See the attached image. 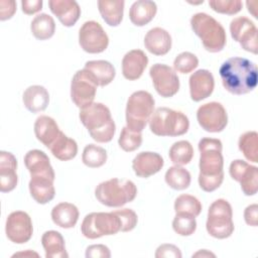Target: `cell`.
Wrapping results in <instances>:
<instances>
[{"instance_id": "cell-24", "label": "cell", "mask_w": 258, "mask_h": 258, "mask_svg": "<svg viewBox=\"0 0 258 258\" xmlns=\"http://www.w3.org/2000/svg\"><path fill=\"white\" fill-rule=\"evenodd\" d=\"M171 36L161 27H154L147 31L144 37L145 48L152 54L164 55L171 48Z\"/></svg>"}, {"instance_id": "cell-9", "label": "cell", "mask_w": 258, "mask_h": 258, "mask_svg": "<svg viewBox=\"0 0 258 258\" xmlns=\"http://www.w3.org/2000/svg\"><path fill=\"white\" fill-rule=\"evenodd\" d=\"M120 230L121 221L114 212L90 213L84 218L81 225V232L88 239L115 235Z\"/></svg>"}, {"instance_id": "cell-27", "label": "cell", "mask_w": 258, "mask_h": 258, "mask_svg": "<svg viewBox=\"0 0 258 258\" xmlns=\"http://www.w3.org/2000/svg\"><path fill=\"white\" fill-rule=\"evenodd\" d=\"M60 130L54 119L49 116L41 115L34 123V134L38 141H40L47 148L54 142Z\"/></svg>"}, {"instance_id": "cell-14", "label": "cell", "mask_w": 258, "mask_h": 258, "mask_svg": "<svg viewBox=\"0 0 258 258\" xmlns=\"http://www.w3.org/2000/svg\"><path fill=\"white\" fill-rule=\"evenodd\" d=\"M5 233L7 238L15 244L28 242L33 234V227L29 215L22 211L9 214L6 220Z\"/></svg>"}, {"instance_id": "cell-49", "label": "cell", "mask_w": 258, "mask_h": 258, "mask_svg": "<svg viewBox=\"0 0 258 258\" xmlns=\"http://www.w3.org/2000/svg\"><path fill=\"white\" fill-rule=\"evenodd\" d=\"M197 256H213V257H215V254H213V253H211V252H208V251H206V250H203V251H199V252H197L196 254H194L192 255V257H197Z\"/></svg>"}, {"instance_id": "cell-43", "label": "cell", "mask_w": 258, "mask_h": 258, "mask_svg": "<svg viewBox=\"0 0 258 258\" xmlns=\"http://www.w3.org/2000/svg\"><path fill=\"white\" fill-rule=\"evenodd\" d=\"M114 213L119 217L121 221V232L132 231L138 222L137 214L131 209H121L114 211Z\"/></svg>"}, {"instance_id": "cell-10", "label": "cell", "mask_w": 258, "mask_h": 258, "mask_svg": "<svg viewBox=\"0 0 258 258\" xmlns=\"http://www.w3.org/2000/svg\"><path fill=\"white\" fill-rule=\"evenodd\" d=\"M79 43L86 52L100 53L108 47L109 37L99 22L90 20L80 28Z\"/></svg>"}, {"instance_id": "cell-42", "label": "cell", "mask_w": 258, "mask_h": 258, "mask_svg": "<svg viewBox=\"0 0 258 258\" xmlns=\"http://www.w3.org/2000/svg\"><path fill=\"white\" fill-rule=\"evenodd\" d=\"M210 7L222 14L234 15L242 9V2L240 0H210Z\"/></svg>"}, {"instance_id": "cell-2", "label": "cell", "mask_w": 258, "mask_h": 258, "mask_svg": "<svg viewBox=\"0 0 258 258\" xmlns=\"http://www.w3.org/2000/svg\"><path fill=\"white\" fill-rule=\"evenodd\" d=\"M219 73L224 88L233 95L248 94L257 86V67L245 57L228 58L221 64Z\"/></svg>"}, {"instance_id": "cell-4", "label": "cell", "mask_w": 258, "mask_h": 258, "mask_svg": "<svg viewBox=\"0 0 258 258\" xmlns=\"http://www.w3.org/2000/svg\"><path fill=\"white\" fill-rule=\"evenodd\" d=\"M190 26L201 38L206 50L210 52L223 50L227 42L226 31L214 17L204 12L196 13L190 18Z\"/></svg>"}, {"instance_id": "cell-44", "label": "cell", "mask_w": 258, "mask_h": 258, "mask_svg": "<svg viewBox=\"0 0 258 258\" xmlns=\"http://www.w3.org/2000/svg\"><path fill=\"white\" fill-rule=\"evenodd\" d=\"M181 256L182 255L180 250L172 244H162L156 249V252H155L156 258H161V257L181 258Z\"/></svg>"}, {"instance_id": "cell-1", "label": "cell", "mask_w": 258, "mask_h": 258, "mask_svg": "<svg viewBox=\"0 0 258 258\" xmlns=\"http://www.w3.org/2000/svg\"><path fill=\"white\" fill-rule=\"evenodd\" d=\"M222 142L217 138H202L199 142V184L207 192L216 190L224 180V158Z\"/></svg>"}, {"instance_id": "cell-50", "label": "cell", "mask_w": 258, "mask_h": 258, "mask_svg": "<svg viewBox=\"0 0 258 258\" xmlns=\"http://www.w3.org/2000/svg\"><path fill=\"white\" fill-rule=\"evenodd\" d=\"M19 255H24V256H27V255H31V256H33V255H35L36 257L38 256V254H37V253L31 252V251H27V252H22V253H16V254H14V255H13V257H14V256H19Z\"/></svg>"}, {"instance_id": "cell-20", "label": "cell", "mask_w": 258, "mask_h": 258, "mask_svg": "<svg viewBox=\"0 0 258 258\" xmlns=\"http://www.w3.org/2000/svg\"><path fill=\"white\" fill-rule=\"evenodd\" d=\"M24 164L31 176H46L54 179V170L48 156L41 150H29L24 156Z\"/></svg>"}, {"instance_id": "cell-8", "label": "cell", "mask_w": 258, "mask_h": 258, "mask_svg": "<svg viewBox=\"0 0 258 258\" xmlns=\"http://www.w3.org/2000/svg\"><path fill=\"white\" fill-rule=\"evenodd\" d=\"M232 207L224 199L212 203L208 211L206 228L208 233L216 239L229 238L234 232Z\"/></svg>"}, {"instance_id": "cell-23", "label": "cell", "mask_w": 258, "mask_h": 258, "mask_svg": "<svg viewBox=\"0 0 258 258\" xmlns=\"http://www.w3.org/2000/svg\"><path fill=\"white\" fill-rule=\"evenodd\" d=\"M92 81L100 87L109 85L115 78L116 71L113 64L107 60H89L83 69Z\"/></svg>"}, {"instance_id": "cell-45", "label": "cell", "mask_w": 258, "mask_h": 258, "mask_svg": "<svg viewBox=\"0 0 258 258\" xmlns=\"http://www.w3.org/2000/svg\"><path fill=\"white\" fill-rule=\"evenodd\" d=\"M86 257L90 258H98V257H102V258H109L111 257V253L110 250L107 246L102 245V244H98V245H91L87 248L86 250Z\"/></svg>"}, {"instance_id": "cell-22", "label": "cell", "mask_w": 258, "mask_h": 258, "mask_svg": "<svg viewBox=\"0 0 258 258\" xmlns=\"http://www.w3.org/2000/svg\"><path fill=\"white\" fill-rule=\"evenodd\" d=\"M48 6L60 23L67 27L75 25L81 16V8L74 0H49Z\"/></svg>"}, {"instance_id": "cell-37", "label": "cell", "mask_w": 258, "mask_h": 258, "mask_svg": "<svg viewBox=\"0 0 258 258\" xmlns=\"http://www.w3.org/2000/svg\"><path fill=\"white\" fill-rule=\"evenodd\" d=\"M82 161L91 168L101 167L107 161V151L96 144H88L83 150Z\"/></svg>"}, {"instance_id": "cell-31", "label": "cell", "mask_w": 258, "mask_h": 258, "mask_svg": "<svg viewBox=\"0 0 258 258\" xmlns=\"http://www.w3.org/2000/svg\"><path fill=\"white\" fill-rule=\"evenodd\" d=\"M123 0H99L98 8L103 20L110 26H118L123 19Z\"/></svg>"}, {"instance_id": "cell-35", "label": "cell", "mask_w": 258, "mask_h": 258, "mask_svg": "<svg viewBox=\"0 0 258 258\" xmlns=\"http://www.w3.org/2000/svg\"><path fill=\"white\" fill-rule=\"evenodd\" d=\"M168 155L171 162L175 165H185L194 157V148L188 141L179 140L171 145Z\"/></svg>"}, {"instance_id": "cell-36", "label": "cell", "mask_w": 258, "mask_h": 258, "mask_svg": "<svg viewBox=\"0 0 258 258\" xmlns=\"http://www.w3.org/2000/svg\"><path fill=\"white\" fill-rule=\"evenodd\" d=\"M238 146L247 160L258 162V134L256 131L243 133L239 138Z\"/></svg>"}, {"instance_id": "cell-30", "label": "cell", "mask_w": 258, "mask_h": 258, "mask_svg": "<svg viewBox=\"0 0 258 258\" xmlns=\"http://www.w3.org/2000/svg\"><path fill=\"white\" fill-rule=\"evenodd\" d=\"M41 244L46 258H68L64 239L57 231H46L41 237Z\"/></svg>"}, {"instance_id": "cell-40", "label": "cell", "mask_w": 258, "mask_h": 258, "mask_svg": "<svg viewBox=\"0 0 258 258\" xmlns=\"http://www.w3.org/2000/svg\"><path fill=\"white\" fill-rule=\"evenodd\" d=\"M119 146L126 152H132L140 147L142 143L141 132H133L127 127H123L118 139Z\"/></svg>"}, {"instance_id": "cell-18", "label": "cell", "mask_w": 258, "mask_h": 258, "mask_svg": "<svg viewBox=\"0 0 258 258\" xmlns=\"http://www.w3.org/2000/svg\"><path fill=\"white\" fill-rule=\"evenodd\" d=\"M214 87V77L208 70H199L189 77V94L195 102H200L210 97Z\"/></svg>"}, {"instance_id": "cell-21", "label": "cell", "mask_w": 258, "mask_h": 258, "mask_svg": "<svg viewBox=\"0 0 258 258\" xmlns=\"http://www.w3.org/2000/svg\"><path fill=\"white\" fill-rule=\"evenodd\" d=\"M148 63V57L141 49L128 51L122 59V74L129 81L138 80Z\"/></svg>"}, {"instance_id": "cell-16", "label": "cell", "mask_w": 258, "mask_h": 258, "mask_svg": "<svg viewBox=\"0 0 258 258\" xmlns=\"http://www.w3.org/2000/svg\"><path fill=\"white\" fill-rule=\"evenodd\" d=\"M233 179L240 182L245 196H254L258 190V168L244 160L236 159L231 162L229 168Z\"/></svg>"}, {"instance_id": "cell-19", "label": "cell", "mask_w": 258, "mask_h": 258, "mask_svg": "<svg viewBox=\"0 0 258 258\" xmlns=\"http://www.w3.org/2000/svg\"><path fill=\"white\" fill-rule=\"evenodd\" d=\"M17 160L15 156L7 151L0 152V190L9 192L13 190L18 182L16 173Z\"/></svg>"}, {"instance_id": "cell-7", "label": "cell", "mask_w": 258, "mask_h": 258, "mask_svg": "<svg viewBox=\"0 0 258 258\" xmlns=\"http://www.w3.org/2000/svg\"><path fill=\"white\" fill-rule=\"evenodd\" d=\"M154 98L146 91H136L126 105V127L133 132H142L154 112Z\"/></svg>"}, {"instance_id": "cell-32", "label": "cell", "mask_w": 258, "mask_h": 258, "mask_svg": "<svg viewBox=\"0 0 258 258\" xmlns=\"http://www.w3.org/2000/svg\"><path fill=\"white\" fill-rule=\"evenodd\" d=\"M48 149L55 158L61 161H68L76 157L78 153V144L74 139L68 137L60 131Z\"/></svg>"}, {"instance_id": "cell-38", "label": "cell", "mask_w": 258, "mask_h": 258, "mask_svg": "<svg viewBox=\"0 0 258 258\" xmlns=\"http://www.w3.org/2000/svg\"><path fill=\"white\" fill-rule=\"evenodd\" d=\"M174 211L176 213H184L198 217L202 212L201 202L194 196L180 195L175 199Z\"/></svg>"}, {"instance_id": "cell-48", "label": "cell", "mask_w": 258, "mask_h": 258, "mask_svg": "<svg viewBox=\"0 0 258 258\" xmlns=\"http://www.w3.org/2000/svg\"><path fill=\"white\" fill-rule=\"evenodd\" d=\"M244 219L247 225L256 227L258 224V206L256 204L248 206L244 211Z\"/></svg>"}, {"instance_id": "cell-11", "label": "cell", "mask_w": 258, "mask_h": 258, "mask_svg": "<svg viewBox=\"0 0 258 258\" xmlns=\"http://www.w3.org/2000/svg\"><path fill=\"white\" fill-rule=\"evenodd\" d=\"M199 125L207 132H222L228 124L226 109L221 103L210 102L202 105L197 111Z\"/></svg>"}, {"instance_id": "cell-5", "label": "cell", "mask_w": 258, "mask_h": 258, "mask_svg": "<svg viewBox=\"0 0 258 258\" xmlns=\"http://www.w3.org/2000/svg\"><path fill=\"white\" fill-rule=\"evenodd\" d=\"M136 195L137 187L133 181L116 177L99 183L95 189L96 199L110 208L122 207L132 202Z\"/></svg>"}, {"instance_id": "cell-26", "label": "cell", "mask_w": 258, "mask_h": 258, "mask_svg": "<svg viewBox=\"0 0 258 258\" xmlns=\"http://www.w3.org/2000/svg\"><path fill=\"white\" fill-rule=\"evenodd\" d=\"M22 101L29 112L39 113L46 109L49 103V94L44 87L33 85L24 91Z\"/></svg>"}, {"instance_id": "cell-46", "label": "cell", "mask_w": 258, "mask_h": 258, "mask_svg": "<svg viewBox=\"0 0 258 258\" xmlns=\"http://www.w3.org/2000/svg\"><path fill=\"white\" fill-rule=\"evenodd\" d=\"M16 11V2L13 0L0 1V20L10 19Z\"/></svg>"}, {"instance_id": "cell-6", "label": "cell", "mask_w": 258, "mask_h": 258, "mask_svg": "<svg viewBox=\"0 0 258 258\" xmlns=\"http://www.w3.org/2000/svg\"><path fill=\"white\" fill-rule=\"evenodd\" d=\"M149 128L157 136H180L187 132L189 121L180 111L159 107L149 120Z\"/></svg>"}, {"instance_id": "cell-12", "label": "cell", "mask_w": 258, "mask_h": 258, "mask_svg": "<svg viewBox=\"0 0 258 258\" xmlns=\"http://www.w3.org/2000/svg\"><path fill=\"white\" fill-rule=\"evenodd\" d=\"M149 76L157 94L163 98L173 97L179 90V79L175 71L164 63H154Z\"/></svg>"}, {"instance_id": "cell-33", "label": "cell", "mask_w": 258, "mask_h": 258, "mask_svg": "<svg viewBox=\"0 0 258 258\" xmlns=\"http://www.w3.org/2000/svg\"><path fill=\"white\" fill-rule=\"evenodd\" d=\"M30 30L36 39L46 40L53 36L55 31V22L48 14L40 13L32 19Z\"/></svg>"}, {"instance_id": "cell-17", "label": "cell", "mask_w": 258, "mask_h": 258, "mask_svg": "<svg viewBox=\"0 0 258 258\" xmlns=\"http://www.w3.org/2000/svg\"><path fill=\"white\" fill-rule=\"evenodd\" d=\"M163 164L164 161L160 154L151 151H142L134 157L132 168L138 177L147 178L160 171Z\"/></svg>"}, {"instance_id": "cell-25", "label": "cell", "mask_w": 258, "mask_h": 258, "mask_svg": "<svg viewBox=\"0 0 258 258\" xmlns=\"http://www.w3.org/2000/svg\"><path fill=\"white\" fill-rule=\"evenodd\" d=\"M53 181L54 179L46 176H31L28 187L32 199L40 205L50 202L55 196Z\"/></svg>"}, {"instance_id": "cell-15", "label": "cell", "mask_w": 258, "mask_h": 258, "mask_svg": "<svg viewBox=\"0 0 258 258\" xmlns=\"http://www.w3.org/2000/svg\"><path fill=\"white\" fill-rule=\"evenodd\" d=\"M97 85L84 70L78 71L71 83V98L77 107L84 109L94 103Z\"/></svg>"}, {"instance_id": "cell-39", "label": "cell", "mask_w": 258, "mask_h": 258, "mask_svg": "<svg viewBox=\"0 0 258 258\" xmlns=\"http://www.w3.org/2000/svg\"><path fill=\"white\" fill-rule=\"evenodd\" d=\"M172 229L180 236L192 235L197 229L196 217L184 213H176L172 221Z\"/></svg>"}, {"instance_id": "cell-41", "label": "cell", "mask_w": 258, "mask_h": 258, "mask_svg": "<svg viewBox=\"0 0 258 258\" xmlns=\"http://www.w3.org/2000/svg\"><path fill=\"white\" fill-rule=\"evenodd\" d=\"M198 66H199L198 57L196 56V54L189 51H183L179 53L173 61L174 71L180 74L191 73L195 69H197Z\"/></svg>"}, {"instance_id": "cell-13", "label": "cell", "mask_w": 258, "mask_h": 258, "mask_svg": "<svg viewBox=\"0 0 258 258\" xmlns=\"http://www.w3.org/2000/svg\"><path fill=\"white\" fill-rule=\"evenodd\" d=\"M230 32L244 50L257 54V27L252 20L245 16L234 18L230 23Z\"/></svg>"}, {"instance_id": "cell-28", "label": "cell", "mask_w": 258, "mask_h": 258, "mask_svg": "<svg viewBox=\"0 0 258 258\" xmlns=\"http://www.w3.org/2000/svg\"><path fill=\"white\" fill-rule=\"evenodd\" d=\"M79 210L71 203H59L51 210L52 222L63 229L74 228L79 220Z\"/></svg>"}, {"instance_id": "cell-47", "label": "cell", "mask_w": 258, "mask_h": 258, "mask_svg": "<svg viewBox=\"0 0 258 258\" xmlns=\"http://www.w3.org/2000/svg\"><path fill=\"white\" fill-rule=\"evenodd\" d=\"M42 0H23L21 1L22 11L27 14L31 15L34 13L39 12L42 9Z\"/></svg>"}, {"instance_id": "cell-3", "label": "cell", "mask_w": 258, "mask_h": 258, "mask_svg": "<svg viewBox=\"0 0 258 258\" xmlns=\"http://www.w3.org/2000/svg\"><path fill=\"white\" fill-rule=\"evenodd\" d=\"M79 117L95 141L107 143L113 139L116 125L106 105L92 103L88 107L81 109Z\"/></svg>"}, {"instance_id": "cell-29", "label": "cell", "mask_w": 258, "mask_h": 258, "mask_svg": "<svg viewBox=\"0 0 258 258\" xmlns=\"http://www.w3.org/2000/svg\"><path fill=\"white\" fill-rule=\"evenodd\" d=\"M157 12L156 3L150 0H138L134 2L129 10L130 21L136 26L148 24Z\"/></svg>"}, {"instance_id": "cell-34", "label": "cell", "mask_w": 258, "mask_h": 258, "mask_svg": "<svg viewBox=\"0 0 258 258\" xmlns=\"http://www.w3.org/2000/svg\"><path fill=\"white\" fill-rule=\"evenodd\" d=\"M165 182L169 187L175 190H182L190 184V173L180 165H174L169 167L164 175Z\"/></svg>"}]
</instances>
